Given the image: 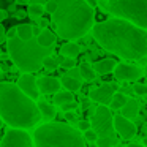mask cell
<instances>
[{
	"label": "cell",
	"instance_id": "obj_1",
	"mask_svg": "<svg viewBox=\"0 0 147 147\" xmlns=\"http://www.w3.org/2000/svg\"><path fill=\"white\" fill-rule=\"evenodd\" d=\"M92 33L95 41L105 51L122 59L141 60L147 57V32L130 21L111 18L93 24Z\"/></svg>",
	"mask_w": 147,
	"mask_h": 147
},
{
	"label": "cell",
	"instance_id": "obj_22",
	"mask_svg": "<svg viewBox=\"0 0 147 147\" xmlns=\"http://www.w3.org/2000/svg\"><path fill=\"white\" fill-rule=\"evenodd\" d=\"M128 101V98L123 95L122 92H115L114 93V96H112V100H111V103H109V108H112V109H120V108H123L125 106V103Z\"/></svg>",
	"mask_w": 147,
	"mask_h": 147
},
{
	"label": "cell",
	"instance_id": "obj_40",
	"mask_svg": "<svg viewBox=\"0 0 147 147\" xmlns=\"http://www.w3.org/2000/svg\"><path fill=\"white\" fill-rule=\"evenodd\" d=\"M7 16H8V13L5 10H0V21H3V19H7Z\"/></svg>",
	"mask_w": 147,
	"mask_h": 147
},
{
	"label": "cell",
	"instance_id": "obj_21",
	"mask_svg": "<svg viewBox=\"0 0 147 147\" xmlns=\"http://www.w3.org/2000/svg\"><path fill=\"white\" fill-rule=\"evenodd\" d=\"M70 101H73V93L68 92V90H59L54 95V105H57V106H62Z\"/></svg>",
	"mask_w": 147,
	"mask_h": 147
},
{
	"label": "cell",
	"instance_id": "obj_14",
	"mask_svg": "<svg viewBox=\"0 0 147 147\" xmlns=\"http://www.w3.org/2000/svg\"><path fill=\"white\" fill-rule=\"evenodd\" d=\"M115 65H117V62H115L114 59H103V60L95 62V63L92 65V68L95 70L96 74H109V73L114 71Z\"/></svg>",
	"mask_w": 147,
	"mask_h": 147
},
{
	"label": "cell",
	"instance_id": "obj_25",
	"mask_svg": "<svg viewBox=\"0 0 147 147\" xmlns=\"http://www.w3.org/2000/svg\"><path fill=\"white\" fill-rule=\"evenodd\" d=\"M27 13H29L30 18H40L43 13H45V7H43V5H33V3H30Z\"/></svg>",
	"mask_w": 147,
	"mask_h": 147
},
{
	"label": "cell",
	"instance_id": "obj_8",
	"mask_svg": "<svg viewBox=\"0 0 147 147\" xmlns=\"http://www.w3.org/2000/svg\"><path fill=\"white\" fill-rule=\"evenodd\" d=\"M33 139L26 130L21 128H10L5 133L3 139L0 141V147H32Z\"/></svg>",
	"mask_w": 147,
	"mask_h": 147
},
{
	"label": "cell",
	"instance_id": "obj_29",
	"mask_svg": "<svg viewBox=\"0 0 147 147\" xmlns=\"http://www.w3.org/2000/svg\"><path fill=\"white\" fill-rule=\"evenodd\" d=\"M84 139L89 141V142H95V141L98 139V136H96V133L92 130V128H90V130L84 131Z\"/></svg>",
	"mask_w": 147,
	"mask_h": 147
},
{
	"label": "cell",
	"instance_id": "obj_17",
	"mask_svg": "<svg viewBox=\"0 0 147 147\" xmlns=\"http://www.w3.org/2000/svg\"><path fill=\"white\" fill-rule=\"evenodd\" d=\"M36 43L43 48H52V45L55 43V35L51 32V30L45 29L40 32V35L36 36Z\"/></svg>",
	"mask_w": 147,
	"mask_h": 147
},
{
	"label": "cell",
	"instance_id": "obj_46",
	"mask_svg": "<svg viewBox=\"0 0 147 147\" xmlns=\"http://www.w3.org/2000/svg\"><path fill=\"white\" fill-rule=\"evenodd\" d=\"M144 74H146V78H147V65H146V70H144Z\"/></svg>",
	"mask_w": 147,
	"mask_h": 147
},
{
	"label": "cell",
	"instance_id": "obj_42",
	"mask_svg": "<svg viewBox=\"0 0 147 147\" xmlns=\"http://www.w3.org/2000/svg\"><path fill=\"white\" fill-rule=\"evenodd\" d=\"M32 32H33V35H36V36L40 35V29H38V27H33L32 26Z\"/></svg>",
	"mask_w": 147,
	"mask_h": 147
},
{
	"label": "cell",
	"instance_id": "obj_6",
	"mask_svg": "<svg viewBox=\"0 0 147 147\" xmlns=\"http://www.w3.org/2000/svg\"><path fill=\"white\" fill-rule=\"evenodd\" d=\"M106 10L114 14V18L130 21L147 30V0H108Z\"/></svg>",
	"mask_w": 147,
	"mask_h": 147
},
{
	"label": "cell",
	"instance_id": "obj_9",
	"mask_svg": "<svg viewBox=\"0 0 147 147\" xmlns=\"http://www.w3.org/2000/svg\"><path fill=\"white\" fill-rule=\"evenodd\" d=\"M119 90V86L115 82H109V84H103V86L96 87V89L90 90L89 96L92 101H96L103 106H108L111 103L114 93Z\"/></svg>",
	"mask_w": 147,
	"mask_h": 147
},
{
	"label": "cell",
	"instance_id": "obj_37",
	"mask_svg": "<svg viewBox=\"0 0 147 147\" xmlns=\"http://www.w3.org/2000/svg\"><path fill=\"white\" fill-rule=\"evenodd\" d=\"M86 3L89 5L90 8H93V7H96V5H98V0H86Z\"/></svg>",
	"mask_w": 147,
	"mask_h": 147
},
{
	"label": "cell",
	"instance_id": "obj_28",
	"mask_svg": "<svg viewBox=\"0 0 147 147\" xmlns=\"http://www.w3.org/2000/svg\"><path fill=\"white\" fill-rule=\"evenodd\" d=\"M133 90H134V93L139 95V96L147 95V86H146V84H134Z\"/></svg>",
	"mask_w": 147,
	"mask_h": 147
},
{
	"label": "cell",
	"instance_id": "obj_19",
	"mask_svg": "<svg viewBox=\"0 0 147 147\" xmlns=\"http://www.w3.org/2000/svg\"><path fill=\"white\" fill-rule=\"evenodd\" d=\"M60 84L68 90V92H76V90H79L81 87H82V82H81V81L74 79V78H70V76H63L60 79Z\"/></svg>",
	"mask_w": 147,
	"mask_h": 147
},
{
	"label": "cell",
	"instance_id": "obj_48",
	"mask_svg": "<svg viewBox=\"0 0 147 147\" xmlns=\"http://www.w3.org/2000/svg\"><path fill=\"white\" fill-rule=\"evenodd\" d=\"M0 54H2V51H0Z\"/></svg>",
	"mask_w": 147,
	"mask_h": 147
},
{
	"label": "cell",
	"instance_id": "obj_10",
	"mask_svg": "<svg viewBox=\"0 0 147 147\" xmlns=\"http://www.w3.org/2000/svg\"><path fill=\"white\" fill-rule=\"evenodd\" d=\"M114 76L119 81H136L142 76V70L131 63H117L114 68Z\"/></svg>",
	"mask_w": 147,
	"mask_h": 147
},
{
	"label": "cell",
	"instance_id": "obj_35",
	"mask_svg": "<svg viewBox=\"0 0 147 147\" xmlns=\"http://www.w3.org/2000/svg\"><path fill=\"white\" fill-rule=\"evenodd\" d=\"M0 70H2V71H8V70H10V63H8V62H0Z\"/></svg>",
	"mask_w": 147,
	"mask_h": 147
},
{
	"label": "cell",
	"instance_id": "obj_41",
	"mask_svg": "<svg viewBox=\"0 0 147 147\" xmlns=\"http://www.w3.org/2000/svg\"><path fill=\"white\" fill-rule=\"evenodd\" d=\"M32 3L33 5H45L46 0H32Z\"/></svg>",
	"mask_w": 147,
	"mask_h": 147
},
{
	"label": "cell",
	"instance_id": "obj_12",
	"mask_svg": "<svg viewBox=\"0 0 147 147\" xmlns=\"http://www.w3.org/2000/svg\"><path fill=\"white\" fill-rule=\"evenodd\" d=\"M114 128L115 133H119L123 139H131L136 134V125L133 123L131 120L122 117V115H114Z\"/></svg>",
	"mask_w": 147,
	"mask_h": 147
},
{
	"label": "cell",
	"instance_id": "obj_34",
	"mask_svg": "<svg viewBox=\"0 0 147 147\" xmlns=\"http://www.w3.org/2000/svg\"><path fill=\"white\" fill-rule=\"evenodd\" d=\"M5 38H7V32H5L3 26H0V45L5 41Z\"/></svg>",
	"mask_w": 147,
	"mask_h": 147
},
{
	"label": "cell",
	"instance_id": "obj_30",
	"mask_svg": "<svg viewBox=\"0 0 147 147\" xmlns=\"http://www.w3.org/2000/svg\"><path fill=\"white\" fill-rule=\"evenodd\" d=\"M62 67L67 68V70H71V68L76 67V60H74V59H68V57H65V59H63V62H62Z\"/></svg>",
	"mask_w": 147,
	"mask_h": 147
},
{
	"label": "cell",
	"instance_id": "obj_31",
	"mask_svg": "<svg viewBox=\"0 0 147 147\" xmlns=\"http://www.w3.org/2000/svg\"><path fill=\"white\" fill-rule=\"evenodd\" d=\"M78 130H79L81 133L90 130V122L89 120H79V122H78Z\"/></svg>",
	"mask_w": 147,
	"mask_h": 147
},
{
	"label": "cell",
	"instance_id": "obj_2",
	"mask_svg": "<svg viewBox=\"0 0 147 147\" xmlns=\"http://www.w3.org/2000/svg\"><path fill=\"white\" fill-rule=\"evenodd\" d=\"M0 117L10 128L21 130L33 128L41 120L36 103L11 82H0Z\"/></svg>",
	"mask_w": 147,
	"mask_h": 147
},
{
	"label": "cell",
	"instance_id": "obj_32",
	"mask_svg": "<svg viewBox=\"0 0 147 147\" xmlns=\"http://www.w3.org/2000/svg\"><path fill=\"white\" fill-rule=\"evenodd\" d=\"M60 108H62V111H63V112H71L73 109L78 108V105H76L74 101H70V103H65V105H62Z\"/></svg>",
	"mask_w": 147,
	"mask_h": 147
},
{
	"label": "cell",
	"instance_id": "obj_5",
	"mask_svg": "<svg viewBox=\"0 0 147 147\" xmlns=\"http://www.w3.org/2000/svg\"><path fill=\"white\" fill-rule=\"evenodd\" d=\"M36 147H86L79 130L62 122H46L33 133Z\"/></svg>",
	"mask_w": 147,
	"mask_h": 147
},
{
	"label": "cell",
	"instance_id": "obj_18",
	"mask_svg": "<svg viewBox=\"0 0 147 147\" xmlns=\"http://www.w3.org/2000/svg\"><path fill=\"white\" fill-rule=\"evenodd\" d=\"M79 52H81L79 45H76V43H73V41L65 43L60 48V54L63 55V57H68V59H76L78 55H79Z\"/></svg>",
	"mask_w": 147,
	"mask_h": 147
},
{
	"label": "cell",
	"instance_id": "obj_45",
	"mask_svg": "<svg viewBox=\"0 0 147 147\" xmlns=\"http://www.w3.org/2000/svg\"><path fill=\"white\" fill-rule=\"evenodd\" d=\"M142 146L147 147V138H144V139H142Z\"/></svg>",
	"mask_w": 147,
	"mask_h": 147
},
{
	"label": "cell",
	"instance_id": "obj_11",
	"mask_svg": "<svg viewBox=\"0 0 147 147\" xmlns=\"http://www.w3.org/2000/svg\"><path fill=\"white\" fill-rule=\"evenodd\" d=\"M18 87L21 89V92L26 93L29 98H32L33 101L38 100L40 96V90H38V86H36V79L32 73H24L22 76L18 79Z\"/></svg>",
	"mask_w": 147,
	"mask_h": 147
},
{
	"label": "cell",
	"instance_id": "obj_24",
	"mask_svg": "<svg viewBox=\"0 0 147 147\" xmlns=\"http://www.w3.org/2000/svg\"><path fill=\"white\" fill-rule=\"evenodd\" d=\"M95 144L96 147H112L117 144V138H98Z\"/></svg>",
	"mask_w": 147,
	"mask_h": 147
},
{
	"label": "cell",
	"instance_id": "obj_38",
	"mask_svg": "<svg viewBox=\"0 0 147 147\" xmlns=\"http://www.w3.org/2000/svg\"><path fill=\"white\" fill-rule=\"evenodd\" d=\"M81 106H82V109H86V111H87V109H89L92 105H90V101H89V100H84V101L81 103Z\"/></svg>",
	"mask_w": 147,
	"mask_h": 147
},
{
	"label": "cell",
	"instance_id": "obj_13",
	"mask_svg": "<svg viewBox=\"0 0 147 147\" xmlns=\"http://www.w3.org/2000/svg\"><path fill=\"white\" fill-rule=\"evenodd\" d=\"M36 86H38V90L40 93H57L60 90L62 84H60V79L57 78H51V76H41L40 79H36Z\"/></svg>",
	"mask_w": 147,
	"mask_h": 147
},
{
	"label": "cell",
	"instance_id": "obj_15",
	"mask_svg": "<svg viewBox=\"0 0 147 147\" xmlns=\"http://www.w3.org/2000/svg\"><path fill=\"white\" fill-rule=\"evenodd\" d=\"M120 111H122V114H120L122 117L131 120V119H134L138 115V112H139V103H138L136 100H128L123 108H120Z\"/></svg>",
	"mask_w": 147,
	"mask_h": 147
},
{
	"label": "cell",
	"instance_id": "obj_47",
	"mask_svg": "<svg viewBox=\"0 0 147 147\" xmlns=\"http://www.w3.org/2000/svg\"><path fill=\"white\" fill-rule=\"evenodd\" d=\"M2 125H3V120H2V117H0V127H2Z\"/></svg>",
	"mask_w": 147,
	"mask_h": 147
},
{
	"label": "cell",
	"instance_id": "obj_23",
	"mask_svg": "<svg viewBox=\"0 0 147 147\" xmlns=\"http://www.w3.org/2000/svg\"><path fill=\"white\" fill-rule=\"evenodd\" d=\"M79 73H81V78L86 79V81H93V79H95V76H96L95 70H93L92 65H89V63H82V65H81V67H79Z\"/></svg>",
	"mask_w": 147,
	"mask_h": 147
},
{
	"label": "cell",
	"instance_id": "obj_26",
	"mask_svg": "<svg viewBox=\"0 0 147 147\" xmlns=\"http://www.w3.org/2000/svg\"><path fill=\"white\" fill-rule=\"evenodd\" d=\"M43 67H45L46 70L54 71V70H57L59 63H57V60H55V57H52V55H48V57H45V60H43Z\"/></svg>",
	"mask_w": 147,
	"mask_h": 147
},
{
	"label": "cell",
	"instance_id": "obj_16",
	"mask_svg": "<svg viewBox=\"0 0 147 147\" xmlns=\"http://www.w3.org/2000/svg\"><path fill=\"white\" fill-rule=\"evenodd\" d=\"M36 106H38V111L41 114V119H45V120H52L55 117V114H57L55 108L48 101H38Z\"/></svg>",
	"mask_w": 147,
	"mask_h": 147
},
{
	"label": "cell",
	"instance_id": "obj_3",
	"mask_svg": "<svg viewBox=\"0 0 147 147\" xmlns=\"http://www.w3.org/2000/svg\"><path fill=\"white\" fill-rule=\"evenodd\" d=\"M57 10L52 13V21L57 33L65 40L82 38L95 22V11L86 0H55Z\"/></svg>",
	"mask_w": 147,
	"mask_h": 147
},
{
	"label": "cell",
	"instance_id": "obj_7",
	"mask_svg": "<svg viewBox=\"0 0 147 147\" xmlns=\"http://www.w3.org/2000/svg\"><path fill=\"white\" fill-rule=\"evenodd\" d=\"M109 108L100 105L95 108V112L90 120V128L96 133L98 138H115L114 133V120Z\"/></svg>",
	"mask_w": 147,
	"mask_h": 147
},
{
	"label": "cell",
	"instance_id": "obj_33",
	"mask_svg": "<svg viewBox=\"0 0 147 147\" xmlns=\"http://www.w3.org/2000/svg\"><path fill=\"white\" fill-rule=\"evenodd\" d=\"M67 76L74 78V79H78V81L82 79V78H81V73H79V68H71V70H68V74H67Z\"/></svg>",
	"mask_w": 147,
	"mask_h": 147
},
{
	"label": "cell",
	"instance_id": "obj_44",
	"mask_svg": "<svg viewBox=\"0 0 147 147\" xmlns=\"http://www.w3.org/2000/svg\"><path fill=\"white\" fill-rule=\"evenodd\" d=\"M16 2H18V3H22V5H24V3H27L29 0H16Z\"/></svg>",
	"mask_w": 147,
	"mask_h": 147
},
{
	"label": "cell",
	"instance_id": "obj_4",
	"mask_svg": "<svg viewBox=\"0 0 147 147\" xmlns=\"http://www.w3.org/2000/svg\"><path fill=\"white\" fill-rule=\"evenodd\" d=\"M8 54L13 63L22 73H35L43 67L45 57L51 55V48H43L36 43V38H30L27 41L18 38H8L7 43Z\"/></svg>",
	"mask_w": 147,
	"mask_h": 147
},
{
	"label": "cell",
	"instance_id": "obj_36",
	"mask_svg": "<svg viewBox=\"0 0 147 147\" xmlns=\"http://www.w3.org/2000/svg\"><path fill=\"white\" fill-rule=\"evenodd\" d=\"M65 119H67V120H74V119H76V114H74V112H65Z\"/></svg>",
	"mask_w": 147,
	"mask_h": 147
},
{
	"label": "cell",
	"instance_id": "obj_39",
	"mask_svg": "<svg viewBox=\"0 0 147 147\" xmlns=\"http://www.w3.org/2000/svg\"><path fill=\"white\" fill-rule=\"evenodd\" d=\"M7 36H8V38H14V36H16V29L13 27V29H11L10 32L7 33Z\"/></svg>",
	"mask_w": 147,
	"mask_h": 147
},
{
	"label": "cell",
	"instance_id": "obj_27",
	"mask_svg": "<svg viewBox=\"0 0 147 147\" xmlns=\"http://www.w3.org/2000/svg\"><path fill=\"white\" fill-rule=\"evenodd\" d=\"M55 10H57V2L55 0H46L45 3V11L46 13H55Z\"/></svg>",
	"mask_w": 147,
	"mask_h": 147
},
{
	"label": "cell",
	"instance_id": "obj_43",
	"mask_svg": "<svg viewBox=\"0 0 147 147\" xmlns=\"http://www.w3.org/2000/svg\"><path fill=\"white\" fill-rule=\"evenodd\" d=\"M128 147H144V146H142V144H130Z\"/></svg>",
	"mask_w": 147,
	"mask_h": 147
},
{
	"label": "cell",
	"instance_id": "obj_20",
	"mask_svg": "<svg viewBox=\"0 0 147 147\" xmlns=\"http://www.w3.org/2000/svg\"><path fill=\"white\" fill-rule=\"evenodd\" d=\"M16 36L24 41L33 38V32H32V26L30 24H21V26L16 27Z\"/></svg>",
	"mask_w": 147,
	"mask_h": 147
}]
</instances>
